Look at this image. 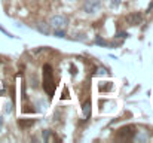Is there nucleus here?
<instances>
[{"label": "nucleus", "instance_id": "9b49d317", "mask_svg": "<svg viewBox=\"0 0 153 143\" xmlns=\"http://www.w3.org/2000/svg\"><path fill=\"white\" fill-rule=\"evenodd\" d=\"M110 3H111V6H119L120 0H110Z\"/></svg>", "mask_w": 153, "mask_h": 143}, {"label": "nucleus", "instance_id": "423d86ee", "mask_svg": "<svg viewBox=\"0 0 153 143\" xmlns=\"http://www.w3.org/2000/svg\"><path fill=\"white\" fill-rule=\"evenodd\" d=\"M111 88H113L111 82H101L100 84V91H110Z\"/></svg>", "mask_w": 153, "mask_h": 143}, {"label": "nucleus", "instance_id": "1a4fd4ad", "mask_svg": "<svg viewBox=\"0 0 153 143\" xmlns=\"http://www.w3.org/2000/svg\"><path fill=\"white\" fill-rule=\"evenodd\" d=\"M51 139H53V140H55L56 137H55V136H51V131H48V130H46V131L43 133V140H46V142H49Z\"/></svg>", "mask_w": 153, "mask_h": 143}, {"label": "nucleus", "instance_id": "6e6552de", "mask_svg": "<svg viewBox=\"0 0 153 143\" xmlns=\"http://www.w3.org/2000/svg\"><path fill=\"white\" fill-rule=\"evenodd\" d=\"M18 124H19V127L25 128V127H30V125H33V124H34V121H33V119H27V121H19Z\"/></svg>", "mask_w": 153, "mask_h": 143}, {"label": "nucleus", "instance_id": "2eb2a0df", "mask_svg": "<svg viewBox=\"0 0 153 143\" xmlns=\"http://www.w3.org/2000/svg\"><path fill=\"white\" fill-rule=\"evenodd\" d=\"M1 125H3V121H1V118H0V130H1Z\"/></svg>", "mask_w": 153, "mask_h": 143}, {"label": "nucleus", "instance_id": "f03ea898", "mask_svg": "<svg viewBox=\"0 0 153 143\" xmlns=\"http://www.w3.org/2000/svg\"><path fill=\"white\" fill-rule=\"evenodd\" d=\"M49 25H51L53 30H62V28H65V25H67V18L62 16V15H55V16L51 18Z\"/></svg>", "mask_w": 153, "mask_h": 143}, {"label": "nucleus", "instance_id": "9d476101", "mask_svg": "<svg viewBox=\"0 0 153 143\" xmlns=\"http://www.w3.org/2000/svg\"><path fill=\"white\" fill-rule=\"evenodd\" d=\"M55 36H58V37H64V33H62L61 30H55Z\"/></svg>", "mask_w": 153, "mask_h": 143}, {"label": "nucleus", "instance_id": "0eeeda50", "mask_svg": "<svg viewBox=\"0 0 153 143\" xmlns=\"http://www.w3.org/2000/svg\"><path fill=\"white\" fill-rule=\"evenodd\" d=\"M89 113H91V103H89V101H86V103L83 104V116H85V118H88V116H89Z\"/></svg>", "mask_w": 153, "mask_h": 143}, {"label": "nucleus", "instance_id": "7ed1b4c3", "mask_svg": "<svg viewBox=\"0 0 153 143\" xmlns=\"http://www.w3.org/2000/svg\"><path fill=\"white\" fill-rule=\"evenodd\" d=\"M100 6H101V1L100 0H85L83 10L86 13H94V12H97L100 9Z\"/></svg>", "mask_w": 153, "mask_h": 143}, {"label": "nucleus", "instance_id": "4468645a", "mask_svg": "<svg viewBox=\"0 0 153 143\" xmlns=\"http://www.w3.org/2000/svg\"><path fill=\"white\" fill-rule=\"evenodd\" d=\"M152 10H153V1L150 3V4H149V7H147V13H150Z\"/></svg>", "mask_w": 153, "mask_h": 143}, {"label": "nucleus", "instance_id": "39448f33", "mask_svg": "<svg viewBox=\"0 0 153 143\" xmlns=\"http://www.w3.org/2000/svg\"><path fill=\"white\" fill-rule=\"evenodd\" d=\"M132 134H134V127H132V125L122 127V128L117 131V136H119L120 139H129V137H132Z\"/></svg>", "mask_w": 153, "mask_h": 143}, {"label": "nucleus", "instance_id": "20e7f679", "mask_svg": "<svg viewBox=\"0 0 153 143\" xmlns=\"http://www.w3.org/2000/svg\"><path fill=\"white\" fill-rule=\"evenodd\" d=\"M141 19H143V16H141L140 12H132V13H129L126 16V22L129 25H138L141 22Z\"/></svg>", "mask_w": 153, "mask_h": 143}, {"label": "nucleus", "instance_id": "f257e3e1", "mask_svg": "<svg viewBox=\"0 0 153 143\" xmlns=\"http://www.w3.org/2000/svg\"><path fill=\"white\" fill-rule=\"evenodd\" d=\"M43 90L46 91V94L49 97H53L55 93V81L52 76V67L49 64L43 66Z\"/></svg>", "mask_w": 153, "mask_h": 143}, {"label": "nucleus", "instance_id": "f8f14e48", "mask_svg": "<svg viewBox=\"0 0 153 143\" xmlns=\"http://www.w3.org/2000/svg\"><path fill=\"white\" fill-rule=\"evenodd\" d=\"M61 98L64 100V98H68V91L67 90H64V93H62V95H61Z\"/></svg>", "mask_w": 153, "mask_h": 143}, {"label": "nucleus", "instance_id": "ddd939ff", "mask_svg": "<svg viewBox=\"0 0 153 143\" xmlns=\"http://www.w3.org/2000/svg\"><path fill=\"white\" fill-rule=\"evenodd\" d=\"M98 75H107V70L105 69H98Z\"/></svg>", "mask_w": 153, "mask_h": 143}]
</instances>
